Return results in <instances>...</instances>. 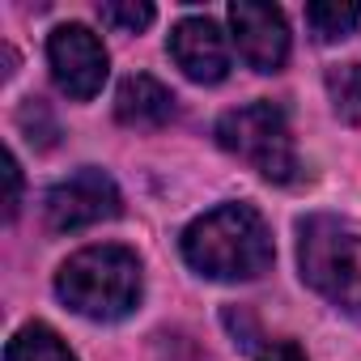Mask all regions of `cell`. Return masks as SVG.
I'll use <instances>...</instances> for the list:
<instances>
[{"mask_svg": "<svg viewBox=\"0 0 361 361\" xmlns=\"http://www.w3.org/2000/svg\"><path fill=\"white\" fill-rule=\"evenodd\" d=\"M183 259L209 281H255L272 268V234L251 204H217L183 230Z\"/></svg>", "mask_w": 361, "mask_h": 361, "instance_id": "obj_1", "label": "cell"}, {"mask_svg": "<svg viewBox=\"0 0 361 361\" xmlns=\"http://www.w3.org/2000/svg\"><path fill=\"white\" fill-rule=\"evenodd\" d=\"M140 259L128 247L102 243V247H85L77 255H68L56 272V293L68 310H77L81 319L94 323H115L128 319L140 306Z\"/></svg>", "mask_w": 361, "mask_h": 361, "instance_id": "obj_2", "label": "cell"}, {"mask_svg": "<svg viewBox=\"0 0 361 361\" xmlns=\"http://www.w3.org/2000/svg\"><path fill=\"white\" fill-rule=\"evenodd\" d=\"M302 281L344 310H361V234L336 217H306L298 226Z\"/></svg>", "mask_w": 361, "mask_h": 361, "instance_id": "obj_3", "label": "cell"}, {"mask_svg": "<svg viewBox=\"0 0 361 361\" xmlns=\"http://www.w3.org/2000/svg\"><path fill=\"white\" fill-rule=\"evenodd\" d=\"M217 145L243 161H251L272 183H293L302 161L289 136V119L276 102H251L238 111H226L217 119Z\"/></svg>", "mask_w": 361, "mask_h": 361, "instance_id": "obj_4", "label": "cell"}, {"mask_svg": "<svg viewBox=\"0 0 361 361\" xmlns=\"http://www.w3.org/2000/svg\"><path fill=\"white\" fill-rule=\"evenodd\" d=\"M123 209V196L115 188V178L85 166L47 192V226L60 230V234H73V230H90L98 221H111L119 217Z\"/></svg>", "mask_w": 361, "mask_h": 361, "instance_id": "obj_5", "label": "cell"}, {"mask_svg": "<svg viewBox=\"0 0 361 361\" xmlns=\"http://www.w3.org/2000/svg\"><path fill=\"white\" fill-rule=\"evenodd\" d=\"M47 60H51V77H56L60 94H68L73 102H90L102 90L106 68H111L102 39L90 26H81V22H68V26L51 30Z\"/></svg>", "mask_w": 361, "mask_h": 361, "instance_id": "obj_6", "label": "cell"}, {"mask_svg": "<svg viewBox=\"0 0 361 361\" xmlns=\"http://www.w3.org/2000/svg\"><path fill=\"white\" fill-rule=\"evenodd\" d=\"M230 26L238 56L255 73H276L289 60V26L276 5H259V0H234L230 5Z\"/></svg>", "mask_w": 361, "mask_h": 361, "instance_id": "obj_7", "label": "cell"}, {"mask_svg": "<svg viewBox=\"0 0 361 361\" xmlns=\"http://www.w3.org/2000/svg\"><path fill=\"white\" fill-rule=\"evenodd\" d=\"M170 60L183 68V77L200 85H217L230 77V43L213 18H183L170 30Z\"/></svg>", "mask_w": 361, "mask_h": 361, "instance_id": "obj_8", "label": "cell"}, {"mask_svg": "<svg viewBox=\"0 0 361 361\" xmlns=\"http://www.w3.org/2000/svg\"><path fill=\"white\" fill-rule=\"evenodd\" d=\"M115 115H119V123H128V128H161V123H170V115H174V94H170L157 77L136 73V77H128V81L119 85V94H115Z\"/></svg>", "mask_w": 361, "mask_h": 361, "instance_id": "obj_9", "label": "cell"}, {"mask_svg": "<svg viewBox=\"0 0 361 361\" xmlns=\"http://www.w3.org/2000/svg\"><path fill=\"white\" fill-rule=\"evenodd\" d=\"M306 26L319 43H340L361 26V0H314L306 5Z\"/></svg>", "mask_w": 361, "mask_h": 361, "instance_id": "obj_10", "label": "cell"}, {"mask_svg": "<svg viewBox=\"0 0 361 361\" xmlns=\"http://www.w3.org/2000/svg\"><path fill=\"white\" fill-rule=\"evenodd\" d=\"M5 361H77V357H73V348L60 340L56 327H47V323H26V327L9 340Z\"/></svg>", "mask_w": 361, "mask_h": 361, "instance_id": "obj_11", "label": "cell"}, {"mask_svg": "<svg viewBox=\"0 0 361 361\" xmlns=\"http://www.w3.org/2000/svg\"><path fill=\"white\" fill-rule=\"evenodd\" d=\"M327 94H331V111L344 123H361V64L327 68Z\"/></svg>", "mask_w": 361, "mask_h": 361, "instance_id": "obj_12", "label": "cell"}, {"mask_svg": "<svg viewBox=\"0 0 361 361\" xmlns=\"http://www.w3.org/2000/svg\"><path fill=\"white\" fill-rule=\"evenodd\" d=\"M102 26L111 30H123V35H136L153 22V5H145V0H106V5L98 9Z\"/></svg>", "mask_w": 361, "mask_h": 361, "instance_id": "obj_13", "label": "cell"}, {"mask_svg": "<svg viewBox=\"0 0 361 361\" xmlns=\"http://www.w3.org/2000/svg\"><path fill=\"white\" fill-rule=\"evenodd\" d=\"M22 209V166L13 153H5V217L13 221Z\"/></svg>", "mask_w": 361, "mask_h": 361, "instance_id": "obj_14", "label": "cell"}, {"mask_svg": "<svg viewBox=\"0 0 361 361\" xmlns=\"http://www.w3.org/2000/svg\"><path fill=\"white\" fill-rule=\"evenodd\" d=\"M255 361H306V357H302V348H298V344H268Z\"/></svg>", "mask_w": 361, "mask_h": 361, "instance_id": "obj_15", "label": "cell"}]
</instances>
